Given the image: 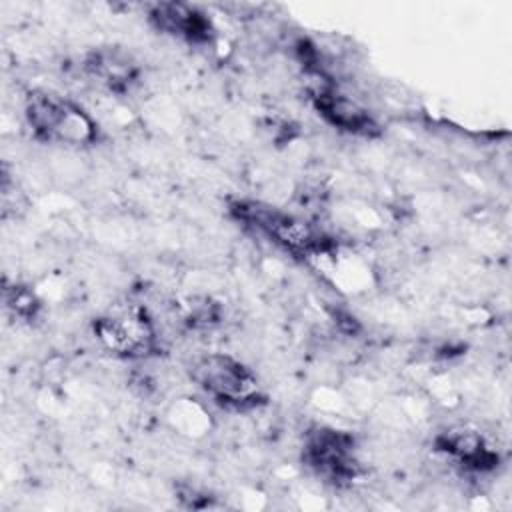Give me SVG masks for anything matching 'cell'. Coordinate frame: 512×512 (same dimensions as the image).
Here are the masks:
<instances>
[{"mask_svg": "<svg viewBox=\"0 0 512 512\" xmlns=\"http://www.w3.org/2000/svg\"><path fill=\"white\" fill-rule=\"evenodd\" d=\"M24 118L42 142L90 146L100 138L96 120L82 106L46 90H32L26 96Z\"/></svg>", "mask_w": 512, "mask_h": 512, "instance_id": "obj_1", "label": "cell"}, {"mask_svg": "<svg viewBox=\"0 0 512 512\" xmlns=\"http://www.w3.org/2000/svg\"><path fill=\"white\" fill-rule=\"evenodd\" d=\"M232 212L240 222L248 224L292 256L312 258L326 254L332 246L330 238L322 230L274 206L262 202H236Z\"/></svg>", "mask_w": 512, "mask_h": 512, "instance_id": "obj_2", "label": "cell"}, {"mask_svg": "<svg viewBox=\"0 0 512 512\" xmlns=\"http://www.w3.org/2000/svg\"><path fill=\"white\" fill-rule=\"evenodd\" d=\"M192 380L224 408L252 410L266 400L256 374L228 354L210 352L200 356L192 364Z\"/></svg>", "mask_w": 512, "mask_h": 512, "instance_id": "obj_3", "label": "cell"}, {"mask_svg": "<svg viewBox=\"0 0 512 512\" xmlns=\"http://www.w3.org/2000/svg\"><path fill=\"white\" fill-rule=\"evenodd\" d=\"M96 340L122 358H146L158 350L152 318L140 306H126L94 320Z\"/></svg>", "mask_w": 512, "mask_h": 512, "instance_id": "obj_4", "label": "cell"}, {"mask_svg": "<svg viewBox=\"0 0 512 512\" xmlns=\"http://www.w3.org/2000/svg\"><path fill=\"white\" fill-rule=\"evenodd\" d=\"M302 460L316 476L332 484L350 482L360 472L354 438L344 430L328 426H316L306 432Z\"/></svg>", "mask_w": 512, "mask_h": 512, "instance_id": "obj_5", "label": "cell"}, {"mask_svg": "<svg viewBox=\"0 0 512 512\" xmlns=\"http://www.w3.org/2000/svg\"><path fill=\"white\" fill-rule=\"evenodd\" d=\"M312 102L316 112L338 130L360 136H372L378 132L374 116L364 106L326 82H320L312 90Z\"/></svg>", "mask_w": 512, "mask_h": 512, "instance_id": "obj_6", "label": "cell"}, {"mask_svg": "<svg viewBox=\"0 0 512 512\" xmlns=\"http://www.w3.org/2000/svg\"><path fill=\"white\" fill-rule=\"evenodd\" d=\"M150 22L164 34L188 44H208L214 38L210 18L184 2H160L150 8Z\"/></svg>", "mask_w": 512, "mask_h": 512, "instance_id": "obj_7", "label": "cell"}, {"mask_svg": "<svg viewBox=\"0 0 512 512\" xmlns=\"http://www.w3.org/2000/svg\"><path fill=\"white\" fill-rule=\"evenodd\" d=\"M436 450L472 472H486L498 464V454L480 432L470 428H450L438 434Z\"/></svg>", "mask_w": 512, "mask_h": 512, "instance_id": "obj_8", "label": "cell"}, {"mask_svg": "<svg viewBox=\"0 0 512 512\" xmlns=\"http://www.w3.org/2000/svg\"><path fill=\"white\" fill-rule=\"evenodd\" d=\"M86 70L114 92H124L138 76L132 58L118 50H98L86 60Z\"/></svg>", "mask_w": 512, "mask_h": 512, "instance_id": "obj_9", "label": "cell"}, {"mask_svg": "<svg viewBox=\"0 0 512 512\" xmlns=\"http://www.w3.org/2000/svg\"><path fill=\"white\" fill-rule=\"evenodd\" d=\"M4 306L6 310L20 320H32L36 318L40 310V302L34 292H30L26 286H10L4 288Z\"/></svg>", "mask_w": 512, "mask_h": 512, "instance_id": "obj_10", "label": "cell"}]
</instances>
